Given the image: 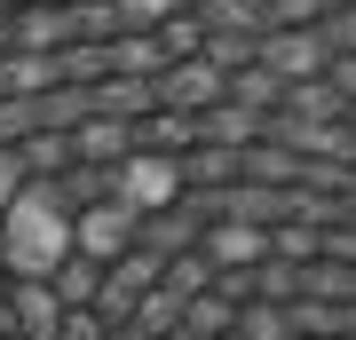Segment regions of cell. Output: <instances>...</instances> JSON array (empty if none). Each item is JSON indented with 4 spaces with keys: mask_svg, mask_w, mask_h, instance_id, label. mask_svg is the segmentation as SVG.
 I'll use <instances>...</instances> for the list:
<instances>
[{
    "mask_svg": "<svg viewBox=\"0 0 356 340\" xmlns=\"http://www.w3.org/2000/svg\"><path fill=\"white\" fill-rule=\"evenodd\" d=\"M166 340H198V332H166Z\"/></svg>",
    "mask_w": 356,
    "mask_h": 340,
    "instance_id": "obj_10",
    "label": "cell"
},
{
    "mask_svg": "<svg viewBox=\"0 0 356 340\" xmlns=\"http://www.w3.org/2000/svg\"><path fill=\"white\" fill-rule=\"evenodd\" d=\"M56 340H111V325H103L95 309H64V325H56Z\"/></svg>",
    "mask_w": 356,
    "mask_h": 340,
    "instance_id": "obj_9",
    "label": "cell"
},
{
    "mask_svg": "<svg viewBox=\"0 0 356 340\" xmlns=\"http://www.w3.org/2000/svg\"><path fill=\"white\" fill-rule=\"evenodd\" d=\"M0 340H16V332H0Z\"/></svg>",
    "mask_w": 356,
    "mask_h": 340,
    "instance_id": "obj_11",
    "label": "cell"
},
{
    "mask_svg": "<svg viewBox=\"0 0 356 340\" xmlns=\"http://www.w3.org/2000/svg\"><path fill=\"white\" fill-rule=\"evenodd\" d=\"M56 325H64V301L48 293V277H8V285H0V332L56 340Z\"/></svg>",
    "mask_w": 356,
    "mask_h": 340,
    "instance_id": "obj_3",
    "label": "cell"
},
{
    "mask_svg": "<svg viewBox=\"0 0 356 340\" xmlns=\"http://www.w3.org/2000/svg\"><path fill=\"white\" fill-rule=\"evenodd\" d=\"M198 253H206V269H254V261H269V229H254V222H206Z\"/></svg>",
    "mask_w": 356,
    "mask_h": 340,
    "instance_id": "obj_5",
    "label": "cell"
},
{
    "mask_svg": "<svg viewBox=\"0 0 356 340\" xmlns=\"http://www.w3.org/2000/svg\"><path fill=\"white\" fill-rule=\"evenodd\" d=\"M24 182H32V175H24V151H16V143H0V214L24 198Z\"/></svg>",
    "mask_w": 356,
    "mask_h": 340,
    "instance_id": "obj_8",
    "label": "cell"
},
{
    "mask_svg": "<svg viewBox=\"0 0 356 340\" xmlns=\"http://www.w3.org/2000/svg\"><path fill=\"white\" fill-rule=\"evenodd\" d=\"M229 325H238V309H229V301H214V293H198V301L182 309V325H175V332H198V340H222Z\"/></svg>",
    "mask_w": 356,
    "mask_h": 340,
    "instance_id": "obj_6",
    "label": "cell"
},
{
    "mask_svg": "<svg viewBox=\"0 0 356 340\" xmlns=\"http://www.w3.org/2000/svg\"><path fill=\"white\" fill-rule=\"evenodd\" d=\"M135 245H143V214L135 206L95 198V206L72 214V253H88V261H119V253H135Z\"/></svg>",
    "mask_w": 356,
    "mask_h": 340,
    "instance_id": "obj_1",
    "label": "cell"
},
{
    "mask_svg": "<svg viewBox=\"0 0 356 340\" xmlns=\"http://www.w3.org/2000/svg\"><path fill=\"white\" fill-rule=\"evenodd\" d=\"M229 332H238V340H293V325H285V309H277V301H245Z\"/></svg>",
    "mask_w": 356,
    "mask_h": 340,
    "instance_id": "obj_7",
    "label": "cell"
},
{
    "mask_svg": "<svg viewBox=\"0 0 356 340\" xmlns=\"http://www.w3.org/2000/svg\"><path fill=\"white\" fill-rule=\"evenodd\" d=\"M135 159V119H103L88 111L72 127V166H127Z\"/></svg>",
    "mask_w": 356,
    "mask_h": 340,
    "instance_id": "obj_4",
    "label": "cell"
},
{
    "mask_svg": "<svg viewBox=\"0 0 356 340\" xmlns=\"http://www.w3.org/2000/svg\"><path fill=\"white\" fill-rule=\"evenodd\" d=\"M159 269H166V253H151V245H135V253H119V261H103L95 316H103V325H127V309H135L143 293L159 285Z\"/></svg>",
    "mask_w": 356,
    "mask_h": 340,
    "instance_id": "obj_2",
    "label": "cell"
}]
</instances>
